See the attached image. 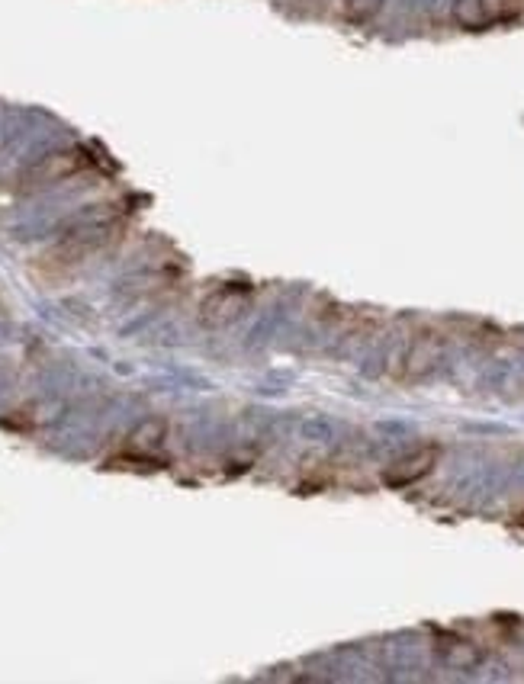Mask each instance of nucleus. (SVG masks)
Segmentation results:
<instances>
[{
  "label": "nucleus",
  "mask_w": 524,
  "mask_h": 684,
  "mask_svg": "<svg viewBox=\"0 0 524 684\" xmlns=\"http://www.w3.org/2000/svg\"><path fill=\"white\" fill-rule=\"evenodd\" d=\"M437 360H441V338L425 332L402 353V369H399V376H402V379H421V376H428L431 369L437 367Z\"/></svg>",
  "instance_id": "nucleus-3"
},
{
  "label": "nucleus",
  "mask_w": 524,
  "mask_h": 684,
  "mask_svg": "<svg viewBox=\"0 0 524 684\" xmlns=\"http://www.w3.org/2000/svg\"><path fill=\"white\" fill-rule=\"evenodd\" d=\"M164 434H168V424L164 421H158V418H152V421H145V424H139L133 431V447L135 450H155L158 443L164 441Z\"/></svg>",
  "instance_id": "nucleus-5"
},
{
  "label": "nucleus",
  "mask_w": 524,
  "mask_h": 684,
  "mask_svg": "<svg viewBox=\"0 0 524 684\" xmlns=\"http://www.w3.org/2000/svg\"><path fill=\"white\" fill-rule=\"evenodd\" d=\"M437 456H441V450H437L435 443L412 450L409 456H402V460H396V463L386 466V470H383V482L390 488H409V486H415V482H421V479L435 470Z\"/></svg>",
  "instance_id": "nucleus-1"
},
{
  "label": "nucleus",
  "mask_w": 524,
  "mask_h": 684,
  "mask_svg": "<svg viewBox=\"0 0 524 684\" xmlns=\"http://www.w3.org/2000/svg\"><path fill=\"white\" fill-rule=\"evenodd\" d=\"M441 652H444V659H447V662L460 665V669H470V665L480 662V652H476V646H473V643L454 640L451 646H441Z\"/></svg>",
  "instance_id": "nucleus-6"
},
{
  "label": "nucleus",
  "mask_w": 524,
  "mask_h": 684,
  "mask_svg": "<svg viewBox=\"0 0 524 684\" xmlns=\"http://www.w3.org/2000/svg\"><path fill=\"white\" fill-rule=\"evenodd\" d=\"M90 164V158L84 155L81 148H71V151H55V155L42 158L36 168L30 170V184L42 187V184H55V180H65V177H74L78 170H84Z\"/></svg>",
  "instance_id": "nucleus-2"
},
{
  "label": "nucleus",
  "mask_w": 524,
  "mask_h": 684,
  "mask_svg": "<svg viewBox=\"0 0 524 684\" xmlns=\"http://www.w3.org/2000/svg\"><path fill=\"white\" fill-rule=\"evenodd\" d=\"M244 309V289H219V293H213L207 302H203V318L213 324L219 322H232V318L238 315V312Z\"/></svg>",
  "instance_id": "nucleus-4"
}]
</instances>
